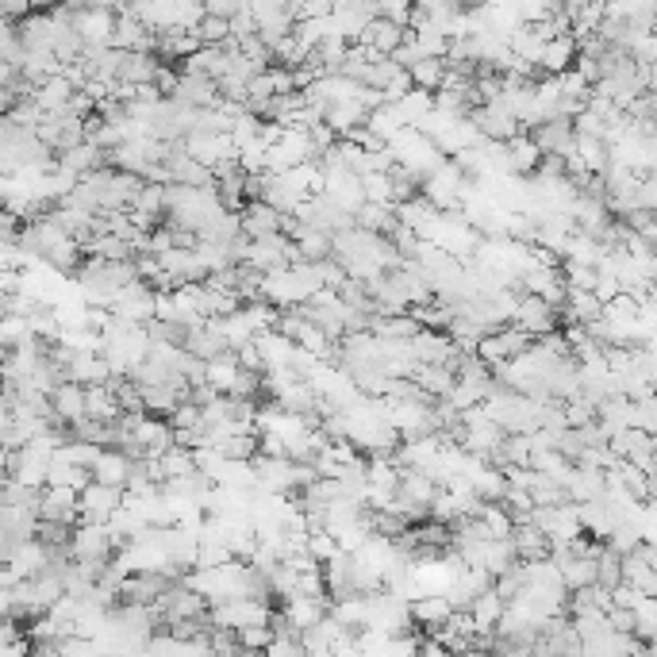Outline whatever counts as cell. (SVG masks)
Wrapping results in <instances>:
<instances>
[{
  "label": "cell",
  "instance_id": "11a10c76",
  "mask_svg": "<svg viewBox=\"0 0 657 657\" xmlns=\"http://www.w3.org/2000/svg\"><path fill=\"white\" fill-rule=\"evenodd\" d=\"M588 4H608V0H588Z\"/></svg>",
  "mask_w": 657,
  "mask_h": 657
},
{
  "label": "cell",
  "instance_id": "8d00e7d4",
  "mask_svg": "<svg viewBox=\"0 0 657 657\" xmlns=\"http://www.w3.org/2000/svg\"><path fill=\"white\" fill-rule=\"evenodd\" d=\"M531 469H538V473H546V477H554L558 485H565L569 481V473H573V462L561 454V450H538V454H531Z\"/></svg>",
  "mask_w": 657,
  "mask_h": 657
},
{
  "label": "cell",
  "instance_id": "f6af8a7d",
  "mask_svg": "<svg viewBox=\"0 0 657 657\" xmlns=\"http://www.w3.org/2000/svg\"><path fill=\"white\" fill-rule=\"evenodd\" d=\"M166 423H170L173 431H189V427H200V431H204L200 404H193V400H177V404H173V412L166 415Z\"/></svg>",
  "mask_w": 657,
  "mask_h": 657
},
{
  "label": "cell",
  "instance_id": "ba28073f",
  "mask_svg": "<svg viewBox=\"0 0 657 657\" xmlns=\"http://www.w3.org/2000/svg\"><path fill=\"white\" fill-rule=\"evenodd\" d=\"M123 504V488L120 485H100V481H89L81 488V519H93V523H104L112 511ZM77 519V523H81Z\"/></svg>",
  "mask_w": 657,
  "mask_h": 657
},
{
  "label": "cell",
  "instance_id": "681fc988",
  "mask_svg": "<svg viewBox=\"0 0 657 657\" xmlns=\"http://www.w3.org/2000/svg\"><path fill=\"white\" fill-rule=\"evenodd\" d=\"M373 8H377V16H385L400 27H408V20H412V0H373Z\"/></svg>",
  "mask_w": 657,
  "mask_h": 657
},
{
  "label": "cell",
  "instance_id": "7dc6e473",
  "mask_svg": "<svg viewBox=\"0 0 657 657\" xmlns=\"http://www.w3.org/2000/svg\"><path fill=\"white\" fill-rule=\"evenodd\" d=\"M623 223L631 227L634 235H642L646 243H657V216L650 208H631V212L623 216Z\"/></svg>",
  "mask_w": 657,
  "mask_h": 657
},
{
  "label": "cell",
  "instance_id": "db71d44e",
  "mask_svg": "<svg viewBox=\"0 0 657 657\" xmlns=\"http://www.w3.org/2000/svg\"><path fill=\"white\" fill-rule=\"evenodd\" d=\"M8 477V446H0V481Z\"/></svg>",
  "mask_w": 657,
  "mask_h": 657
},
{
  "label": "cell",
  "instance_id": "44dd1931",
  "mask_svg": "<svg viewBox=\"0 0 657 657\" xmlns=\"http://www.w3.org/2000/svg\"><path fill=\"white\" fill-rule=\"evenodd\" d=\"M400 39H404V27L392 24V20H385V16H373V20L358 31V39H354V43L381 50V54H392V47H396Z\"/></svg>",
  "mask_w": 657,
  "mask_h": 657
},
{
  "label": "cell",
  "instance_id": "bcb514c9",
  "mask_svg": "<svg viewBox=\"0 0 657 657\" xmlns=\"http://www.w3.org/2000/svg\"><path fill=\"white\" fill-rule=\"evenodd\" d=\"M227 396H235V400H258V396H262V373L239 369L235 381H231V389H227Z\"/></svg>",
  "mask_w": 657,
  "mask_h": 657
},
{
  "label": "cell",
  "instance_id": "d6a6232c",
  "mask_svg": "<svg viewBox=\"0 0 657 657\" xmlns=\"http://www.w3.org/2000/svg\"><path fill=\"white\" fill-rule=\"evenodd\" d=\"M158 465H162V481H173V477H189V473H196L193 450H189V446H177V442H173L170 450H162V454H158Z\"/></svg>",
  "mask_w": 657,
  "mask_h": 657
},
{
  "label": "cell",
  "instance_id": "836d02e7",
  "mask_svg": "<svg viewBox=\"0 0 657 657\" xmlns=\"http://www.w3.org/2000/svg\"><path fill=\"white\" fill-rule=\"evenodd\" d=\"M431 104H435V93H427V89H415V85H412L404 97L392 104V108L400 112V120L412 123V127H415V123H419L423 116H427V112H431Z\"/></svg>",
  "mask_w": 657,
  "mask_h": 657
},
{
  "label": "cell",
  "instance_id": "9f6ffc18",
  "mask_svg": "<svg viewBox=\"0 0 657 657\" xmlns=\"http://www.w3.org/2000/svg\"><path fill=\"white\" fill-rule=\"evenodd\" d=\"M0 362H4V346H0Z\"/></svg>",
  "mask_w": 657,
  "mask_h": 657
},
{
  "label": "cell",
  "instance_id": "e0dca14e",
  "mask_svg": "<svg viewBox=\"0 0 657 657\" xmlns=\"http://www.w3.org/2000/svg\"><path fill=\"white\" fill-rule=\"evenodd\" d=\"M150 39L154 31L139 20V16H127V12H116V27H112V47L116 50H150Z\"/></svg>",
  "mask_w": 657,
  "mask_h": 657
},
{
  "label": "cell",
  "instance_id": "cb8c5ba5",
  "mask_svg": "<svg viewBox=\"0 0 657 657\" xmlns=\"http://www.w3.org/2000/svg\"><path fill=\"white\" fill-rule=\"evenodd\" d=\"M515 546H511V535L508 538H485L481 546H477V561L473 565H485L492 577H500L504 569L515 565Z\"/></svg>",
  "mask_w": 657,
  "mask_h": 657
},
{
  "label": "cell",
  "instance_id": "30bf717a",
  "mask_svg": "<svg viewBox=\"0 0 657 657\" xmlns=\"http://www.w3.org/2000/svg\"><path fill=\"white\" fill-rule=\"evenodd\" d=\"M531 139L542 154H569L573 150V123L565 120V116H546V120H538L531 127Z\"/></svg>",
  "mask_w": 657,
  "mask_h": 657
},
{
  "label": "cell",
  "instance_id": "7c38bea8",
  "mask_svg": "<svg viewBox=\"0 0 657 657\" xmlns=\"http://www.w3.org/2000/svg\"><path fill=\"white\" fill-rule=\"evenodd\" d=\"M66 377L77 385H97V381L112 377V369H108L100 350H73V358L66 362Z\"/></svg>",
  "mask_w": 657,
  "mask_h": 657
},
{
  "label": "cell",
  "instance_id": "52a82bcc",
  "mask_svg": "<svg viewBox=\"0 0 657 657\" xmlns=\"http://www.w3.org/2000/svg\"><path fill=\"white\" fill-rule=\"evenodd\" d=\"M73 27L85 43H108L112 47V27H116V8H100V4H85L73 12Z\"/></svg>",
  "mask_w": 657,
  "mask_h": 657
},
{
  "label": "cell",
  "instance_id": "ffe728a7",
  "mask_svg": "<svg viewBox=\"0 0 657 657\" xmlns=\"http://www.w3.org/2000/svg\"><path fill=\"white\" fill-rule=\"evenodd\" d=\"M577 58V39L573 35H554L542 43V54H538V70L542 73H561L573 66Z\"/></svg>",
  "mask_w": 657,
  "mask_h": 657
},
{
  "label": "cell",
  "instance_id": "3957f363",
  "mask_svg": "<svg viewBox=\"0 0 657 657\" xmlns=\"http://www.w3.org/2000/svg\"><path fill=\"white\" fill-rule=\"evenodd\" d=\"M511 323L515 327H523L531 339L535 335H546V331H554L561 319L558 312L538 296V292H519V300H515V312H511Z\"/></svg>",
  "mask_w": 657,
  "mask_h": 657
},
{
  "label": "cell",
  "instance_id": "4fadbf2b",
  "mask_svg": "<svg viewBox=\"0 0 657 657\" xmlns=\"http://www.w3.org/2000/svg\"><path fill=\"white\" fill-rule=\"evenodd\" d=\"M158 266L166 269L170 277H177V281H204L208 277V269L200 266L196 250H185V246H166L158 254Z\"/></svg>",
  "mask_w": 657,
  "mask_h": 657
},
{
  "label": "cell",
  "instance_id": "f5cc1de1",
  "mask_svg": "<svg viewBox=\"0 0 657 657\" xmlns=\"http://www.w3.org/2000/svg\"><path fill=\"white\" fill-rule=\"evenodd\" d=\"M16 584V577L8 573V565H4V558H0V588H12Z\"/></svg>",
  "mask_w": 657,
  "mask_h": 657
},
{
  "label": "cell",
  "instance_id": "e575fe53",
  "mask_svg": "<svg viewBox=\"0 0 657 657\" xmlns=\"http://www.w3.org/2000/svg\"><path fill=\"white\" fill-rule=\"evenodd\" d=\"M477 519H481V527L488 531V538H508L511 535V511L500 504V500H485L481 511H477Z\"/></svg>",
  "mask_w": 657,
  "mask_h": 657
},
{
  "label": "cell",
  "instance_id": "f546056e",
  "mask_svg": "<svg viewBox=\"0 0 657 657\" xmlns=\"http://www.w3.org/2000/svg\"><path fill=\"white\" fill-rule=\"evenodd\" d=\"M623 584L638 588L642 596H657V565L642 561L638 554H623Z\"/></svg>",
  "mask_w": 657,
  "mask_h": 657
},
{
  "label": "cell",
  "instance_id": "5b68a950",
  "mask_svg": "<svg viewBox=\"0 0 657 657\" xmlns=\"http://www.w3.org/2000/svg\"><path fill=\"white\" fill-rule=\"evenodd\" d=\"M170 100H177V104H189V108H216L219 81L216 77H208V73L177 70V85H173Z\"/></svg>",
  "mask_w": 657,
  "mask_h": 657
},
{
  "label": "cell",
  "instance_id": "f907efd6",
  "mask_svg": "<svg viewBox=\"0 0 657 657\" xmlns=\"http://www.w3.org/2000/svg\"><path fill=\"white\" fill-rule=\"evenodd\" d=\"M200 4H204V12H212V16H223V20L246 8V0H200Z\"/></svg>",
  "mask_w": 657,
  "mask_h": 657
},
{
  "label": "cell",
  "instance_id": "b9f144b4",
  "mask_svg": "<svg viewBox=\"0 0 657 657\" xmlns=\"http://www.w3.org/2000/svg\"><path fill=\"white\" fill-rule=\"evenodd\" d=\"M362 177V193L365 200H377V204H392V177L389 170H365Z\"/></svg>",
  "mask_w": 657,
  "mask_h": 657
},
{
  "label": "cell",
  "instance_id": "9a60e30c",
  "mask_svg": "<svg viewBox=\"0 0 657 657\" xmlns=\"http://www.w3.org/2000/svg\"><path fill=\"white\" fill-rule=\"evenodd\" d=\"M469 619H473V634L477 631H492L496 627V619L504 615V596L488 584V588H481V592H473V600H469Z\"/></svg>",
  "mask_w": 657,
  "mask_h": 657
},
{
  "label": "cell",
  "instance_id": "60d3db41",
  "mask_svg": "<svg viewBox=\"0 0 657 657\" xmlns=\"http://www.w3.org/2000/svg\"><path fill=\"white\" fill-rule=\"evenodd\" d=\"M193 31L200 35V43H208V47H227V39H231L227 20H223V16H212V12H204Z\"/></svg>",
  "mask_w": 657,
  "mask_h": 657
},
{
  "label": "cell",
  "instance_id": "f35d334b",
  "mask_svg": "<svg viewBox=\"0 0 657 657\" xmlns=\"http://www.w3.org/2000/svg\"><path fill=\"white\" fill-rule=\"evenodd\" d=\"M634 615V634L642 642H657V600L654 596H638V604L631 608Z\"/></svg>",
  "mask_w": 657,
  "mask_h": 657
},
{
  "label": "cell",
  "instance_id": "484cf974",
  "mask_svg": "<svg viewBox=\"0 0 657 657\" xmlns=\"http://www.w3.org/2000/svg\"><path fill=\"white\" fill-rule=\"evenodd\" d=\"M573 154L581 158V166L588 173H604V166L611 162L608 139H604V135H577V131H573Z\"/></svg>",
  "mask_w": 657,
  "mask_h": 657
},
{
  "label": "cell",
  "instance_id": "7a4b0ae2",
  "mask_svg": "<svg viewBox=\"0 0 657 657\" xmlns=\"http://www.w3.org/2000/svg\"><path fill=\"white\" fill-rule=\"evenodd\" d=\"M108 312L116 319H127V323H150L154 319V285H146L143 277L127 281L108 300Z\"/></svg>",
  "mask_w": 657,
  "mask_h": 657
},
{
  "label": "cell",
  "instance_id": "7bdbcfd3",
  "mask_svg": "<svg viewBox=\"0 0 657 657\" xmlns=\"http://www.w3.org/2000/svg\"><path fill=\"white\" fill-rule=\"evenodd\" d=\"M139 392H143V408L150 415H170L177 404V392L170 385H139Z\"/></svg>",
  "mask_w": 657,
  "mask_h": 657
},
{
  "label": "cell",
  "instance_id": "74e56055",
  "mask_svg": "<svg viewBox=\"0 0 657 657\" xmlns=\"http://www.w3.org/2000/svg\"><path fill=\"white\" fill-rule=\"evenodd\" d=\"M558 573H561V584H565V592H573V588H584V584L596 581V565H592V558H565V561H558Z\"/></svg>",
  "mask_w": 657,
  "mask_h": 657
},
{
  "label": "cell",
  "instance_id": "ab89813d",
  "mask_svg": "<svg viewBox=\"0 0 657 657\" xmlns=\"http://www.w3.org/2000/svg\"><path fill=\"white\" fill-rule=\"evenodd\" d=\"M592 565H596V584L615 588V584L623 581V554H615L611 546H600V554L592 558Z\"/></svg>",
  "mask_w": 657,
  "mask_h": 657
},
{
  "label": "cell",
  "instance_id": "f1b7e54d",
  "mask_svg": "<svg viewBox=\"0 0 657 657\" xmlns=\"http://www.w3.org/2000/svg\"><path fill=\"white\" fill-rule=\"evenodd\" d=\"M396 223V208L392 204H377V200H362V208L354 212V227L373 231V235H389Z\"/></svg>",
  "mask_w": 657,
  "mask_h": 657
},
{
  "label": "cell",
  "instance_id": "816d5d0a",
  "mask_svg": "<svg viewBox=\"0 0 657 657\" xmlns=\"http://www.w3.org/2000/svg\"><path fill=\"white\" fill-rule=\"evenodd\" d=\"M27 12H31L27 0H0V20H20Z\"/></svg>",
  "mask_w": 657,
  "mask_h": 657
},
{
  "label": "cell",
  "instance_id": "83f0119b",
  "mask_svg": "<svg viewBox=\"0 0 657 657\" xmlns=\"http://www.w3.org/2000/svg\"><path fill=\"white\" fill-rule=\"evenodd\" d=\"M365 104H358V100H331L327 108H323V123L335 131V135H342V131H350V127H358V123H365Z\"/></svg>",
  "mask_w": 657,
  "mask_h": 657
},
{
  "label": "cell",
  "instance_id": "4316f807",
  "mask_svg": "<svg viewBox=\"0 0 657 657\" xmlns=\"http://www.w3.org/2000/svg\"><path fill=\"white\" fill-rule=\"evenodd\" d=\"M412 381H415V385H419L423 392H427V396L442 400L446 392L454 389V369H450V365H423V362H415Z\"/></svg>",
  "mask_w": 657,
  "mask_h": 657
},
{
  "label": "cell",
  "instance_id": "d6986e66",
  "mask_svg": "<svg viewBox=\"0 0 657 657\" xmlns=\"http://www.w3.org/2000/svg\"><path fill=\"white\" fill-rule=\"evenodd\" d=\"M504 150H508V166L515 177H531L538 166V158H542V150H538L535 139H531L527 131H519V135L504 139Z\"/></svg>",
  "mask_w": 657,
  "mask_h": 657
},
{
  "label": "cell",
  "instance_id": "8992f818",
  "mask_svg": "<svg viewBox=\"0 0 657 657\" xmlns=\"http://www.w3.org/2000/svg\"><path fill=\"white\" fill-rule=\"evenodd\" d=\"M469 120H473V127L485 135V139H511V135H519L523 127L515 123V116H511L508 108H504V100H488V104H477L473 112H469Z\"/></svg>",
  "mask_w": 657,
  "mask_h": 657
},
{
  "label": "cell",
  "instance_id": "9c48e42d",
  "mask_svg": "<svg viewBox=\"0 0 657 657\" xmlns=\"http://www.w3.org/2000/svg\"><path fill=\"white\" fill-rule=\"evenodd\" d=\"M50 412H54L58 423H66V427H73L77 419H85V385L62 377V381L50 389Z\"/></svg>",
  "mask_w": 657,
  "mask_h": 657
},
{
  "label": "cell",
  "instance_id": "ac0fdd59",
  "mask_svg": "<svg viewBox=\"0 0 657 657\" xmlns=\"http://www.w3.org/2000/svg\"><path fill=\"white\" fill-rule=\"evenodd\" d=\"M158 58L150 50H120V66H116V81H131V85H143V81H154L158 73Z\"/></svg>",
  "mask_w": 657,
  "mask_h": 657
},
{
  "label": "cell",
  "instance_id": "1f68e13d",
  "mask_svg": "<svg viewBox=\"0 0 657 657\" xmlns=\"http://www.w3.org/2000/svg\"><path fill=\"white\" fill-rule=\"evenodd\" d=\"M235 373H239L235 350H227V354H219V358H208V362H204V381H208V385H212L216 392H227V389H231Z\"/></svg>",
  "mask_w": 657,
  "mask_h": 657
},
{
  "label": "cell",
  "instance_id": "277c9868",
  "mask_svg": "<svg viewBox=\"0 0 657 657\" xmlns=\"http://www.w3.org/2000/svg\"><path fill=\"white\" fill-rule=\"evenodd\" d=\"M39 519L73 527L81 519V492L70 485H43L39 488Z\"/></svg>",
  "mask_w": 657,
  "mask_h": 657
},
{
  "label": "cell",
  "instance_id": "d590c367",
  "mask_svg": "<svg viewBox=\"0 0 657 657\" xmlns=\"http://www.w3.org/2000/svg\"><path fill=\"white\" fill-rule=\"evenodd\" d=\"M615 473H619V481H623V488L631 492L634 500H654V473H642L631 462H619Z\"/></svg>",
  "mask_w": 657,
  "mask_h": 657
},
{
  "label": "cell",
  "instance_id": "4dcf8cb0",
  "mask_svg": "<svg viewBox=\"0 0 657 657\" xmlns=\"http://www.w3.org/2000/svg\"><path fill=\"white\" fill-rule=\"evenodd\" d=\"M408 77H412L415 89H427V93H435L438 85H442V77H446V58L423 54V58H415L412 66H408Z\"/></svg>",
  "mask_w": 657,
  "mask_h": 657
},
{
  "label": "cell",
  "instance_id": "6da1fadb",
  "mask_svg": "<svg viewBox=\"0 0 657 657\" xmlns=\"http://www.w3.org/2000/svg\"><path fill=\"white\" fill-rule=\"evenodd\" d=\"M66 554L70 561H108L116 554L112 546V531L104 523H93V519H81L70 527V542H66Z\"/></svg>",
  "mask_w": 657,
  "mask_h": 657
},
{
  "label": "cell",
  "instance_id": "8fae6325",
  "mask_svg": "<svg viewBox=\"0 0 657 657\" xmlns=\"http://www.w3.org/2000/svg\"><path fill=\"white\" fill-rule=\"evenodd\" d=\"M450 600H446V592H419L408 600V619H412L415 627H423V631H431L438 623H446L450 619Z\"/></svg>",
  "mask_w": 657,
  "mask_h": 657
},
{
  "label": "cell",
  "instance_id": "5bb4252c",
  "mask_svg": "<svg viewBox=\"0 0 657 657\" xmlns=\"http://www.w3.org/2000/svg\"><path fill=\"white\" fill-rule=\"evenodd\" d=\"M127 473H131V458L116 450V446H100L97 462L89 465V477L100 481V485H120L127 481Z\"/></svg>",
  "mask_w": 657,
  "mask_h": 657
},
{
  "label": "cell",
  "instance_id": "603a6c76",
  "mask_svg": "<svg viewBox=\"0 0 657 657\" xmlns=\"http://www.w3.org/2000/svg\"><path fill=\"white\" fill-rule=\"evenodd\" d=\"M58 166H66V170H73L77 177H81V173L108 166V154H104V150H100L97 143L81 139V143H73L70 150H62V154H58Z\"/></svg>",
  "mask_w": 657,
  "mask_h": 657
},
{
  "label": "cell",
  "instance_id": "2e32d148",
  "mask_svg": "<svg viewBox=\"0 0 657 657\" xmlns=\"http://www.w3.org/2000/svg\"><path fill=\"white\" fill-rule=\"evenodd\" d=\"M396 492L412 504H431V496L438 492V481L427 473V469H415V465H400V481H396Z\"/></svg>",
  "mask_w": 657,
  "mask_h": 657
},
{
  "label": "cell",
  "instance_id": "d4e9b609",
  "mask_svg": "<svg viewBox=\"0 0 657 657\" xmlns=\"http://www.w3.org/2000/svg\"><path fill=\"white\" fill-rule=\"evenodd\" d=\"M254 346H258V354H262L266 369H273V365H289L292 350H296V342H292L289 335H281L277 327L258 331V335H254Z\"/></svg>",
  "mask_w": 657,
  "mask_h": 657
},
{
  "label": "cell",
  "instance_id": "ee69618b",
  "mask_svg": "<svg viewBox=\"0 0 657 657\" xmlns=\"http://www.w3.org/2000/svg\"><path fill=\"white\" fill-rule=\"evenodd\" d=\"M31 339V327H27V316H16V312H0V346L12 350L16 342Z\"/></svg>",
  "mask_w": 657,
  "mask_h": 657
},
{
  "label": "cell",
  "instance_id": "c3c4849f",
  "mask_svg": "<svg viewBox=\"0 0 657 657\" xmlns=\"http://www.w3.org/2000/svg\"><path fill=\"white\" fill-rule=\"evenodd\" d=\"M239 646H243V654L246 650H266V642L273 638V627L269 623H250V627H239Z\"/></svg>",
  "mask_w": 657,
  "mask_h": 657
},
{
  "label": "cell",
  "instance_id": "7402d4cb",
  "mask_svg": "<svg viewBox=\"0 0 657 657\" xmlns=\"http://www.w3.org/2000/svg\"><path fill=\"white\" fill-rule=\"evenodd\" d=\"M85 415L89 419H100V423H116L123 415L116 392L108 389V381H97V385H85Z\"/></svg>",
  "mask_w": 657,
  "mask_h": 657
}]
</instances>
